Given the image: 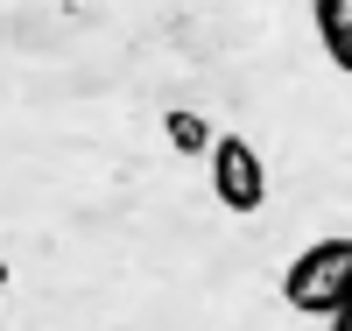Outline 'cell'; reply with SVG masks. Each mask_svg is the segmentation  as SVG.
<instances>
[{"label": "cell", "instance_id": "1", "mask_svg": "<svg viewBox=\"0 0 352 331\" xmlns=\"http://www.w3.org/2000/svg\"><path fill=\"white\" fill-rule=\"evenodd\" d=\"M282 303L303 310V317H324V324L352 303V233L310 239V247L282 268Z\"/></svg>", "mask_w": 352, "mask_h": 331}, {"label": "cell", "instance_id": "2", "mask_svg": "<svg viewBox=\"0 0 352 331\" xmlns=\"http://www.w3.org/2000/svg\"><path fill=\"white\" fill-rule=\"evenodd\" d=\"M212 191L226 212H261L268 204V162L254 156L247 134H219L212 141Z\"/></svg>", "mask_w": 352, "mask_h": 331}, {"label": "cell", "instance_id": "4", "mask_svg": "<svg viewBox=\"0 0 352 331\" xmlns=\"http://www.w3.org/2000/svg\"><path fill=\"white\" fill-rule=\"evenodd\" d=\"M169 141L176 148H184V156H197V148H204V156H212V127H204V120H190V113H169Z\"/></svg>", "mask_w": 352, "mask_h": 331}, {"label": "cell", "instance_id": "3", "mask_svg": "<svg viewBox=\"0 0 352 331\" xmlns=\"http://www.w3.org/2000/svg\"><path fill=\"white\" fill-rule=\"evenodd\" d=\"M310 21H317V43H324V56L352 78V0H310Z\"/></svg>", "mask_w": 352, "mask_h": 331}, {"label": "cell", "instance_id": "6", "mask_svg": "<svg viewBox=\"0 0 352 331\" xmlns=\"http://www.w3.org/2000/svg\"><path fill=\"white\" fill-rule=\"evenodd\" d=\"M0 289H8V261H0Z\"/></svg>", "mask_w": 352, "mask_h": 331}, {"label": "cell", "instance_id": "5", "mask_svg": "<svg viewBox=\"0 0 352 331\" xmlns=\"http://www.w3.org/2000/svg\"><path fill=\"white\" fill-rule=\"evenodd\" d=\"M324 331H352V303H345V310H338V317H331Z\"/></svg>", "mask_w": 352, "mask_h": 331}]
</instances>
